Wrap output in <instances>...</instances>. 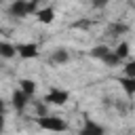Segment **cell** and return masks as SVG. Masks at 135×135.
<instances>
[{
    "label": "cell",
    "instance_id": "8992f818",
    "mask_svg": "<svg viewBox=\"0 0 135 135\" xmlns=\"http://www.w3.org/2000/svg\"><path fill=\"white\" fill-rule=\"evenodd\" d=\"M27 99H30V97H27V95H25L21 89L13 93V105H15L17 110H23V108L27 105Z\"/></svg>",
    "mask_w": 135,
    "mask_h": 135
},
{
    "label": "cell",
    "instance_id": "30bf717a",
    "mask_svg": "<svg viewBox=\"0 0 135 135\" xmlns=\"http://www.w3.org/2000/svg\"><path fill=\"white\" fill-rule=\"evenodd\" d=\"M15 53H17V46H13V44H8V42H0V55H2V57L11 59Z\"/></svg>",
    "mask_w": 135,
    "mask_h": 135
},
{
    "label": "cell",
    "instance_id": "3957f363",
    "mask_svg": "<svg viewBox=\"0 0 135 135\" xmlns=\"http://www.w3.org/2000/svg\"><path fill=\"white\" fill-rule=\"evenodd\" d=\"M68 99H70V93L63 91V89H53V91H49L46 97H44V101H46L49 105H63Z\"/></svg>",
    "mask_w": 135,
    "mask_h": 135
},
{
    "label": "cell",
    "instance_id": "8fae6325",
    "mask_svg": "<svg viewBox=\"0 0 135 135\" xmlns=\"http://www.w3.org/2000/svg\"><path fill=\"white\" fill-rule=\"evenodd\" d=\"M51 61H53V63H65V61H68V51H63V49H57V51L53 53Z\"/></svg>",
    "mask_w": 135,
    "mask_h": 135
},
{
    "label": "cell",
    "instance_id": "7c38bea8",
    "mask_svg": "<svg viewBox=\"0 0 135 135\" xmlns=\"http://www.w3.org/2000/svg\"><path fill=\"white\" fill-rule=\"evenodd\" d=\"M91 53H93V57H99V59H105V57H108V55H110L112 51H110L108 46H103V44H101V46H95V49H93Z\"/></svg>",
    "mask_w": 135,
    "mask_h": 135
},
{
    "label": "cell",
    "instance_id": "6da1fadb",
    "mask_svg": "<svg viewBox=\"0 0 135 135\" xmlns=\"http://www.w3.org/2000/svg\"><path fill=\"white\" fill-rule=\"evenodd\" d=\"M8 11H11V15H15V17H27V15H32V13H38V4H36V2L17 0V2H13V4L8 6Z\"/></svg>",
    "mask_w": 135,
    "mask_h": 135
},
{
    "label": "cell",
    "instance_id": "ba28073f",
    "mask_svg": "<svg viewBox=\"0 0 135 135\" xmlns=\"http://www.w3.org/2000/svg\"><path fill=\"white\" fill-rule=\"evenodd\" d=\"M118 84L124 89V93H127L129 97H133V95H135V78H127V76H124V78H120V80H118Z\"/></svg>",
    "mask_w": 135,
    "mask_h": 135
},
{
    "label": "cell",
    "instance_id": "2e32d148",
    "mask_svg": "<svg viewBox=\"0 0 135 135\" xmlns=\"http://www.w3.org/2000/svg\"><path fill=\"white\" fill-rule=\"evenodd\" d=\"M2 131H4V116H0V135H2Z\"/></svg>",
    "mask_w": 135,
    "mask_h": 135
},
{
    "label": "cell",
    "instance_id": "7a4b0ae2",
    "mask_svg": "<svg viewBox=\"0 0 135 135\" xmlns=\"http://www.w3.org/2000/svg\"><path fill=\"white\" fill-rule=\"evenodd\" d=\"M38 124H40V129L53 131V133H61V131L68 129V124L57 116H42V118H38Z\"/></svg>",
    "mask_w": 135,
    "mask_h": 135
},
{
    "label": "cell",
    "instance_id": "52a82bcc",
    "mask_svg": "<svg viewBox=\"0 0 135 135\" xmlns=\"http://www.w3.org/2000/svg\"><path fill=\"white\" fill-rule=\"evenodd\" d=\"M36 17H38L40 23H53V19H55V11H53V8H40V11L36 13Z\"/></svg>",
    "mask_w": 135,
    "mask_h": 135
},
{
    "label": "cell",
    "instance_id": "277c9868",
    "mask_svg": "<svg viewBox=\"0 0 135 135\" xmlns=\"http://www.w3.org/2000/svg\"><path fill=\"white\" fill-rule=\"evenodd\" d=\"M17 53L23 59H34V57H38V46L34 42H25V44H19L17 46Z\"/></svg>",
    "mask_w": 135,
    "mask_h": 135
},
{
    "label": "cell",
    "instance_id": "9a60e30c",
    "mask_svg": "<svg viewBox=\"0 0 135 135\" xmlns=\"http://www.w3.org/2000/svg\"><path fill=\"white\" fill-rule=\"evenodd\" d=\"M110 32H112V34H122V32H127V25H122V23H112V25H110Z\"/></svg>",
    "mask_w": 135,
    "mask_h": 135
},
{
    "label": "cell",
    "instance_id": "5b68a950",
    "mask_svg": "<svg viewBox=\"0 0 135 135\" xmlns=\"http://www.w3.org/2000/svg\"><path fill=\"white\" fill-rule=\"evenodd\" d=\"M103 133H105V129L101 124L93 122V120H86L84 127L80 129V135H103Z\"/></svg>",
    "mask_w": 135,
    "mask_h": 135
},
{
    "label": "cell",
    "instance_id": "e0dca14e",
    "mask_svg": "<svg viewBox=\"0 0 135 135\" xmlns=\"http://www.w3.org/2000/svg\"><path fill=\"white\" fill-rule=\"evenodd\" d=\"M2 114H4V101L0 99V116H2Z\"/></svg>",
    "mask_w": 135,
    "mask_h": 135
},
{
    "label": "cell",
    "instance_id": "9c48e42d",
    "mask_svg": "<svg viewBox=\"0 0 135 135\" xmlns=\"http://www.w3.org/2000/svg\"><path fill=\"white\" fill-rule=\"evenodd\" d=\"M19 86H21V91H23L27 97H32L34 91H36V84H34V80H30V78H23V80L19 82Z\"/></svg>",
    "mask_w": 135,
    "mask_h": 135
},
{
    "label": "cell",
    "instance_id": "4fadbf2b",
    "mask_svg": "<svg viewBox=\"0 0 135 135\" xmlns=\"http://www.w3.org/2000/svg\"><path fill=\"white\" fill-rule=\"evenodd\" d=\"M114 53H116V57H118V59H124V57L129 55V44H127V42H120V44L116 46V51H114Z\"/></svg>",
    "mask_w": 135,
    "mask_h": 135
},
{
    "label": "cell",
    "instance_id": "5bb4252c",
    "mask_svg": "<svg viewBox=\"0 0 135 135\" xmlns=\"http://www.w3.org/2000/svg\"><path fill=\"white\" fill-rule=\"evenodd\" d=\"M124 74H127V78H135V61H129L124 65Z\"/></svg>",
    "mask_w": 135,
    "mask_h": 135
}]
</instances>
